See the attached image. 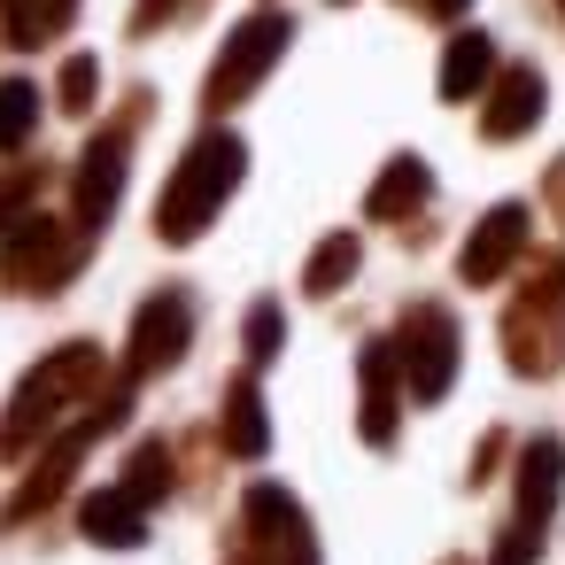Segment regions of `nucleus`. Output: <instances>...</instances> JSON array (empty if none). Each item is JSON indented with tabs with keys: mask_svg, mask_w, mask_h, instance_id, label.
<instances>
[{
	"mask_svg": "<svg viewBox=\"0 0 565 565\" xmlns=\"http://www.w3.org/2000/svg\"><path fill=\"white\" fill-rule=\"evenodd\" d=\"M542 542H550V526H526V519H511V526L495 534V557H488V565H542Z\"/></svg>",
	"mask_w": 565,
	"mask_h": 565,
	"instance_id": "393cba45",
	"label": "nucleus"
},
{
	"mask_svg": "<svg viewBox=\"0 0 565 565\" xmlns=\"http://www.w3.org/2000/svg\"><path fill=\"white\" fill-rule=\"evenodd\" d=\"M526 241H534L526 202H495V210L465 233V248H457V279H465V287H495V279H511V271L526 264Z\"/></svg>",
	"mask_w": 565,
	"mask_h": 565,
	"instance_id": "9d476101",
	"label": "nucleus"
},
{
	"mask_svg": "<svg viewBox=\"0 0 565 565\" xmlns=\"http://www.w3.org/2000/svg\"><path fill=\"white\" fill-rule=\"evenodd\" d=\"M441 565H472V557H441Z\"/></svg>",
	"mask_w": 565,
	"mask_h": 565,
	"instance_id": "c756f323",
	"label": "nucleus"
},
{
	"mask_svg": "<svg viewBox=\"0 0 565 565\" xmlns=\"http://www.w3.org/2000/svg\"><path fill=\"white\" fill-rule=\"evenodd\" d=\"M47 179H55V171H47L40 156H32V163H17L9 179H0V233H9L17 217H32V210H40V186H47Z\"/></svg>",
	"mask_w": 565,
	"mask_h": 565,
	"instance_id": "b1692460",
	"label": "nucleus"
},
{
	"mask_svg": "<svg viewBox=\"0 0 565 565\" xmlns=\"http://www.w3.org/2000/svg\"><path fill=\"white\" fill-rule=\"evenodd\" d=\"M550 202H557V210H565V163H557V171H550Z\"/></svg>",
	"mask_w": 565,
	"mask_h": 565,
	"instance_id": "c85d7f7f",
	"label": "nucleus"
},
{
	"mask_svg": "<svg viewBox=\"0 0 565 565\" xmlns=\"http://www.w3.org/2000/svg\"><path fill=\"white\" fill-rule=\"evenodd\" d=\"M217 449L241 457V465H256V457L271 449V411H264L256 372H233V380H225V403H217Z\"/></svg>",
	"mask_w": 565,
	"mask_h": 565,
	"instance_id": "4468645a",
	"label": "nucleus"
},
{
	"mask_svg": "<svg viewBox=\"0 0 565 565\" xmlns=\"http://www.w3.org/2000/svg\"><path fill=\"white\" fill-rule=\"evenodd\" d=\"M194 349V295L186 287H156L140 310H132V333H125V380H163L179 372Z\"/></svg>",
	"mask_w": 565,
	"mask_h": 565,
	"instance_id": "1a4fd4ad",
	"label": "nucleus"
},
{
	"mask_svg": "<svg viewBox=\"0 0 565 565\" xmlns=\"http://www.w3.org/2000/svg\"><path fill=\"white\" fill-rule=\"evenodd\" d=\"M356 264H364V241H356V233H326V241L310 248V264H302V295H310V302H333V295L356 279Z\"/></svg>",
	"mask_w": 565,
	"mask_h": 565,
	"instance_id": "aec40b11",
	"label": "nucleus"
},
{
	"mask_svg": "<svg viewBox=\"0 0 565 565\" xmlns=\"http://www.w3.org/2000/svg\"><path fill=\"white\" fill-rule=\"evenodd\" d=\"M241 349H248V372H264V364L287 349V310H279L271 295L248 302V318H241Z\"/></svg>",
	"mask_w": 565,
	"mask_h": 565,
	"instance_id": "412c9836",
	"label": "nucleus"
},
{
	"mask_svg": "<svg viewBox=\"0 0 565 565\" xmlns=\"http://www.w3.org/2000/svg\"><path fill=\"white\" fill-rule=\"evenodd\" d=\"M557 17H565V0H557Z\"/></svg>",
	"mask_w": 565,
	"mask_h": 565,
	"instance_id": "7c9ffc66",
	"label": "nucleus"
},
{
	"mask_svg": "<svg viewBox=\"0 0 565 565\" xmlns=\"http://www.w3.org/2000/svg\"><path fill=\"white\" fill-rule=\"evenodd\" d=\"M194 9H202V0H132V24H125V32H132V40H156V32H171L179 17H194Z\"/></svg>",
	"mask_w": 565,
	"mask_h": 565,
	"instance_id": "a878e982",
	"label": "nucleus"
},
{
	"mask_svg": "<svg viewBox=\"0 0 565 565\" xmlns=\"http://www.w3.org/2000/svg\"><path fill=\"white\" fill-rule=\"evenodd\" d=\"M356 434H364V449H395V434H403V372H395L387 341L356 349Z\"/></svg>",
	"mask_w": 565,
	"mask_h": 565,
	"instance_id": "f8f14e48",
	"label": "nucleus"
},
{
	"mask_svg": "<svg viewBox=\"0 0 565 565\" xmlns=\"http://www.w3.org/2000/svg\"><path fill=\"white\" fill-rule=\"evenodd\" d=\"M557 495H565V441L557 434H534L519 449V472H511V519L550 526L557 519Z\"/></svg>",
	"mask_w": 565,
	"mask_h": 565,
	"instance_id": "ddd939ff",
	"label": "nucleus"
},
{
	"mask_svg": "<svg viewBox=\"0 0 565 565\" xmlns=\"http://www.w3.org/2000/svg\"><path fill=\"white\" fill-rule=\"evenodd\" d=\"M488 78H495V40L488 32H457L449 47H441V102H480L488 94Z\"/></svg>",
	"mask_w": 565,
	"mask_h": 565,
	"instance_id": "f3484780",
	"label": "nucleus"
},
{
	"mask_svg": "<svg viewBox=\"0 0 565 565\" xmlns=\"http://www.w3.org/2000/svg\"><path fill=\"white\" fill-rule=\"evenodd\" d=\"M102 387H109V356H102L94 341H63V349H47V356L17 380L9 411H0V457H32V449H40L47 434H63Z\"/></svg>",
	"mask_w": 565,
	"mask_h": 565,
	"instance_id": "f257e3e1",
	"label": "nucleus"
},
{
	"mask_svg": "<svg viewBox=\"0 0 565 565\" xmlns=\"http://www.w3.org/2000/svg\"><path fill=\"white\" fill-rule=\"evenodd\" d=\"M287 47H295V17H287V9H256L248 24H233V40L217 47V63H210V78H202V109H210V117L241 109V102L279 71Z\"/></svg>",
	"mask_w": 565,
	"mask_h": 565,
	"instance_id": "6e6552de",
	"label": "nucleus"
},
{
	"mask_svg": "<svg viewBox=\"0 0 565 565\" xmlns=\"http://www.w3.org/2000/svg\"><path fill=\"white\" fill-rule=\"evenodd\" d=\"M395 9H411V17H426V24H457L472 0H395Z\"/></svg>",
	"mask_w": 565,
	"mask_h": 565,
	"instance_id": "cd10ccee",
	"label": "nucleus"
},
{
	"mask_svg": "<svg viewBox=\"0 0 565 565\" xmlns=\"http://www.w3.org/2000/svg\"><path fill=\"white\" fill-rule=\"evenodd\" d=\"M78 534L94 550H140L148 542V503L125 495V488H94V495H78Z\"/></svg>",
	"mask_w": 565,
	"mask_h": 565,
	"instance_id": "2eb2a0df",
	"label": "nucleus"
},
{
	"mask_svg": "<svg viewBox=\"0 0 565 565\" xmlns=\"http://www.w3.org/2000/svg\"><path fill=\"white\" fill-rule=\"evenodd\" d=\"M503 364L519 380H550L565 364V256H534L519 295L503 302Z\"/></svg>",
	"mask_w": 565,
	"mask_h": 565,
	"instance_id": "7ed1b4c3",
	"label": "nucleus"
},
{
	"mask_svg": "<svg viewBox=\"0 0 565 565\" xmlns=\"http://www.w3.org/2000/svg\"><path fill=\"white\" fill-rule=\"evenodd\" d=\"M387 349H395V372H403V395H411V403H441V395L457 387L465 333H457V310H449V302H434V295L403 302Z\"/></svg>",
	"mask_w": 565,
	"mask_h": 565,
	"instance_id": "423d86ee",
	"label": "nucleus"
},
{
	"mask_svg": "<svg viewBox=\"0 0 565 565\" xmlns=\"http://www.w3.org/2000/svg\"><path fill=\"white\" fill-rule=\"evenodd\" d=\"M241 179H248V140L225 132V125L194 132V148L179 156V171H171L163 194H156V241H163V248H194V241L217 225V210L241 194Z\"/></svg>",
	"mask_w": 565,
	"mask_h": 565,
	"instance_id": "f03ea898",
	"label": "nucleus"
},
{
	"mask_svg": "<svg viewBox=\"0 0 565 565\" xmlns=\"http://www.w3.org/2000/svg\"><path fill=\"white\" fill-rule=\"evenodd\" d=\"M71 17H78V0H0V40L32 55V47H55L71 32Z\"/></svg>",
	"mask_w": 565,
	"mask_h": 565,
	"instance_id": "a211bd4d",
	"label": "nucleus"
},
{
	"mask_svg": "<svg viewBox=\"0 0 565 565\" xmlns=\"http://www.w3.org/2000/svg\"><path fill=\"white\" fill-rule=\"evenodd\" d=\"M542 109H550V86H542V71L534 63H495V78H488V94H480V140H526L534 125H542Z\"/></svg>",
	"mask_w": 565,
	"mask_h": 565,
	"instance_id": "9b49d317",
	"label": "nucleus"
},
{
	"mask_svg": "<svg viewBox=\"0 0 565 565\" xmlns=\"http://www.w3.org/2000/svg\"><path fill=\"white\" fill-rule=\"evenodd\" d=\"M503 457H511V434H503V426H488V434H480V449H472V465H465V488H488V480L503 472Z\"/></svg>",
	"mask_w": 565,
	"mask_h": 565,
	"instance_id": "bb28decb",
	"label": "nucleus"
},
{
	"mask_svg": "<svg viewBox=\"0 0 565 565\" xmlns=\"http://www.w3.org/2000/svg\"><path fill=\"white\" fill-rule=\"evenodd\" d=\"M426 202H434V171H426V156H395V163L372 179L364 217H372V225H403V217H418Z\"/></svg>",
	"mask_w": 565,
	"mask_h": 565,
	"instance_id": "dca6fc26",
	"label": "nucleus"
},
{
	"mask_svg": "<svg viewBox=\"0 0 565 565\" xmlns=\"http://www.w3.org/2000/svg\"><path fill=\"white\" fill-rule=\"evenodd\" d=\"M94 102H102V63L94 55H71L63 78H55V109L63 117H94Z\"/></svg>",
	"mask_w": 565,
	"mask_h": 565,
	"instance_id": "5701e85b",
	"label": "nucleus"
},
{
	"mask_svg": "<svg viewBox=\"0 0 565 565\" xmlns=\"http://www.w3.org/2000/svg\"><path fill=\"white\" fill-rule=\"evenodd\" d=\"M78 264H86V233H78L71 217L32 210V217H17L9 233H0V287L24 295V302L63 295V287L78 279Z\"/></svg>",
	"mask_w": 565,
	"mask_h": 565,
	"instance_id": "39448f33",
	"label": "nucleus"
},
{
	"mask_svg": "<svg viewBox=\"0 0 565 565\" xmlns=\"http://www.w3.org/2000/svg\"><path fill=\"white\" fill-rule=\"evenodd\" d=\"M148 117H156V94L140 86V94H132L94 140H86V156L71 163V225H78L86 241L117 217V194H125V171H132V140H140Z\"/></svg>",
	"mask_w": 565,
	"mask_h": 565,
	"instance_id": "20e7f679",
	"label": "nucleus"
},
{
	"mask_svg": "<svg viewBox=\"0 0 565 565\" xmlns=\"http://www.w3.org/2000/svg\"><path fill=\"white\" fill-rule=\"evenodd\" d=\"M125 495H140L148 511L163 503V495H179V441L171 434H148V441H132V457H125V480H117Z\"/></svg>",
	"mask_w": 565,
	"mask_h": 565,
	"instance_id": "6ab92c4d",
	"label": "nucleus"
},
{
	"mask_svg": "<svg viewBox=\"0 0 565 565\" xmlns=\"http://www.w3.org/2000/svg\"><path fill=\"white\" fill-rule=\"evenodd\" d=\"M32 132H40V86L0 78V148H32Z\"/></svg>",
	"mask_w": 565,
	"mask_h": 565,
	"instance_id": "4be33fe9",
	"label": "nucleus"
},
{
	"mask_svg": "<svg viewBox=\"0 0 565 565\" xmlns=\"http://www.w3.org/2000/svg\"><path fill=\"white\" fill-rule=\"evenodd\" d=\"M233 565H326V557H318V526H310V511H302L295 488L256 480V488L241 495Z\"/></svg>",
	"mask_w": 565,
	"mask_h": 565,
	"instance_id": "0eeeda50",
	"label": "nucleus"
}]
</instances>
